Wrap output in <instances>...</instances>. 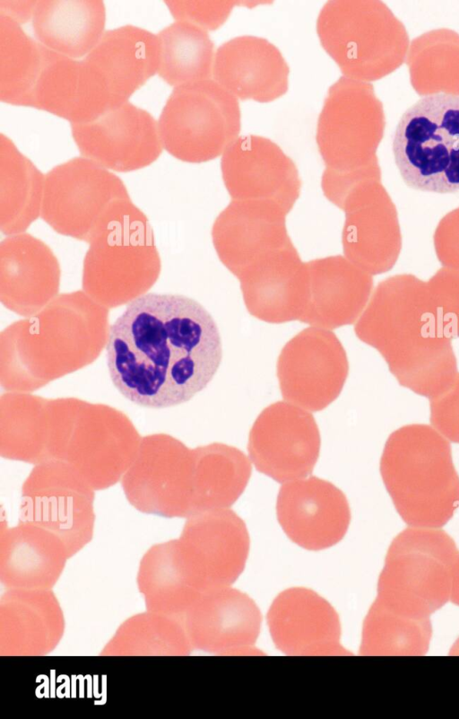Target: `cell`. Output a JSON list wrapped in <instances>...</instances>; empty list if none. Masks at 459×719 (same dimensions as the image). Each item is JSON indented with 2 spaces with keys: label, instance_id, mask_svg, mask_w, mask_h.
<instances>
[{
  "label": "cell",
  "instance_id": "15",
  "mask_svg": "<svg viewBox=\"0 0 459 719\" xmlns=\"http://www.w3.org/2000/svg\"><path fill=\"white\" fill-rule=\"evenodd\" d=\"M261 621L255 601L227 586L204 593L186 613L185 627L191 644L205 652L254 654Z\"/></svg>",
  "mask_w": 459,
  "mask_h": 719
},
{
  "label": "cell",
  "instance_id": "14",
  "mask_svg": "<svg viewBox=\"0 0 459 719\" xmlns=\"http://www.w3.org/2000/svg\"><path fill=\"white\" fill-rule=\"evenodd\" d=\"M267 622L276 647L288 655H347L341 644L339 616L312 590L294 587L272 603Z\"/></svg>",
  "mask_w": 459,
  "mask_h": 719
},
{
  "label": "cell",
  "instance_id": "27",
  "mask_svg": "<svg viewBox=\"0 0 459 719\" xmlns=\"http://www.w3.org/2000/svg\"><path fill=\"white\" fill-rule=\"evenodd\" d=\"M38 1H1L0 14L7 16L19 24L26 22L32 14Z\"/></svg>",
  "mask_w": 459,
  "mask_h": 719
},
{
  "label": "cell",
  "instance_id": "6",
  "mask_svg": "<svg viewBox=\"0 0 459 719\" xmlns=\"http://www.w3.org/2000/svg\"><path fill=\"white\" fill-rule=\"evenodd\" d=\"M348 373L346 351L337 336L313 326L290 339L277 361L283 399L310 412L325 409L338 398Z\"/></svg>",
  "mask_w": 459,
  "mask_h": 719
},
{
  "label": "cell",
  "instance_id": "25",
  "mask_svg": "<svg viewBox=\"0 0 459 719\" xmlns=\"http://www.w3.org/2000/svg\"><path fill=\"white\" fill-rule=\"evenodd\" d=\"M177 21H185L205 31L219 28L228 18L234 2L225 1H166Z\"/></svg>",
  "mask_w": 459,
  "mask_h": 719
},
{
  "label": "cell",
  "instance_id": "9",
  "mask_svg": "<svg viewBox=\"0 0 459 719\" xmlns=\"http://www.w3.org/2000/svg\"><path fill=\"white\" fill-rule=\"evenodd\" d=\"M221 166L231 200L272 202L288 215L299 197L301 180L295 163L265 137L236 138L223 153Z\"/></svg>",
  "mask_w": 459,
  "mask_h": 719
},
{
  "label": "cell",
  "instance_id": "4",
  "mask_svg": "<svg viewBox=\"0 0 459 719\" xmlns=\"http://www.w3.org/2000/svg\"><path fill=\"white\" fill-rule=\"evenodd\" d=\"M459 551L438 528H406L392 541L377 583V597L430 616L450 600Z\"/></svg>",
  "mask_w": 459,
  "mask_h": 719
},
{
  "label": "cell",
  "instance_id": "10",
  "mask_svg": "<svg viewBox=\"0 0 459 719\" xmlns=\"http://www.w3.org/2000/svg\"><path fill=\"white\" fill-rule=\"evenodd\" d=\"M83 157L106 169L127 171L145 167L161 153L158 122L146 110L126 101L97 119L71 124Z\"/></svg>",
  "mask_w": 459,
  "mask_h": 719
},
{
  "label": "cell",
  "instance_id": "29",
  "mask_svg": "<svg viewBox=\"0 0 459 719\" xmlns=\"http://www.w3.org/2000/svg\"><path fill=\"white\" fill-rule=\"evenodd\" d=\"M455 649H456V653H459V641H458V642H457V644L455 645Z\"/></svg>",
  "mask_w": 459,
  "mask_h": 719
},
{
  "label": "cell",
  "instance_id": "7",
  "mask_svg": "<svg viewBox=\"0 0 459 719\" xmlns=\"http://www.w3.org/2000/svg\"><path fill=\"white\" fill-rule=\"evenodd\" d=\"M320 445L314 416L294 404L278 401L266 407L254 422L247 451L258 472L283 484L313 472Z\"/></svg>",
  "mask_w": 459,
  "mask_h": 719
},
{
  "label": "cell",
  "instance_id": "2",
  "mask_svg": "<svg viewBox=\"0 0 459 719\" xmlns=\"http://www.w3.org/2000/svg\"><path fill=\"white\" fill-rule=\"evenodd\" d=\"M380 473L397 513L411 527L441 528L459 507L450 443L429 425H408L393 432Z\"/></svg>",
  "mask_w": 459,
  "mask_h": 719
},
{
  "label": "cell",
  "instance_id": "20",
  "mask_svg": "<svg viewBox=\"0 0 459 719\" xmlns=\"http://www.w3.org/2000/svg\"><path fill=\"white\" fill-rule=\"evenodd\" d=\"M102 1H38L32 14L34 34L40 44L62 56L86 57L104 34Z\"/></svg>",
  "mask_w": 459,
  "mask_h": 719
},
{
  "label": "cell",
  "instance_id": "12",
  "mask_svg": "<svg viewBox=\"0 0 459 719\" xmlns=\"http://www.w3.org/2000/svg\"><path fill=\"white\" fill-rule=\"evenodd\" d=\"M250 539L245 522L232 510H210L187 529L179 549L202 594L230 586L244 570Z\"/></svg>",
  "mask_w": 459,
  "mask_h": 719
},
{
  "label": "cell",
  "instance_id": "3",
  "mask_svg": "<svg viewBox=\"0 0 459 719\" xmlns=\"http://www.w3.org/2000/svg\"><path fill=\"white\" fill-rule=\"evenodd\" d=\"M392 149L408 187L459 191V95L434 92L414 102L398 121Z\"/></svg>",
  "mask_w": 459,
  "mask_h": 719
},
{
  "label": "cell",
  "instance_id": "16",
  "mask_svg": "<svg viewBox=\"0 0 459 719\" xmlns=\"http://www.w3.org/2000/svg\"><path fill=\"white\" fill-rule=\"evenodd\" d=\"M247 311L263 321L299 320L308 297V274L293 243L281 248L238 277Z\"/></svg>",
  "mask_w": 459,
  "mask_h": 719
},
{
  "label": "cell",
  "instance_id": "24",
  "mask_svg": "<svg viewBox=\"0 0 459 719\" xmlns=\"http://www.w3.org/2000/svg\"><path fill=\"white\" fill-rule=\"evenodd\" d=\"M160 41L158 74L178 87L209 80L213 68V47L207 31L191 22L177 21L157 35Z\"/></svg>",
  "mask_w": 459,
  "mask_h": 719
},
{
  "label": "cell",
  "instance_id": "28",
  "mask_svg": "<svg viewBox=\"0 0 459 719\" xmlns=\"http://www.w3.org/2000/svg\"><path fill=\"white\" fill-rule=\"evenodd\" d=\"M450 600L459 606V555L454 568Z\"/></svg>",
  "mask_w": 459,
  "mask_h": 719
},
{
  "label": "cell",
  "instance_id": "5",
  "mask_svg": "<svg viewBox=\"0 0 459 719\" xmlns=\"http://www.w3.org/2000/svg\"><path fill=\"white\" fill-rule=\"evenodd\" d=\"M240 127L236 97L210 79L175 87L158 121L162 146L188 162H207L224 153Z\"/></svg>",
  "mask_w": 459,
  "mask_h": 719
},
{
  "label": "cell",
  "instance_id": "18",
  "mask_svg": "<svg viewBox=\"0 0 459 719\" xmlns=\"http://www.w3.org/2000/svg\"><path fill=\"white\" fill-rule=\"evenodd\" d=\"M290 68L269 40L240 36L221 44L214 57L215 82L241 100L272 101L288 90Z\"/></svg>",
  "mask_w": 459,
  "mask_h": 719
},
{
  "label": "cell",
  "instance_id": "1",
  "mask_svg": "<svg viewBox=\"0 0 459 719\" xmlns=\"http://www.w3.org/2000/svg\"><path fill=\"white\" fill-rule=\"evenodd\" d=\"M107 365L133 403L163 408L185 403L212 381L222 359L219 329L197 301L148 293L131 301L109 328Z\"/></svg>",
  "mask_w": 459,
  "mask_h": 719
},
{
  "label": "cell",
  "instance_id": "13",
  "mask_svg": "<svg viewBox=\"0 0 459 719\" xmlns=\"http://www.w3.org/2000/svg\"><path fill=\"white\" fill-rule=\"evenodd\" d=\"M286 215L272 202L231 200L217 216L212 230L221 263L238 277L270 253L292 243Z\"/></svg>",
  "mask_w": 459,
  "mask_h": 719
},
{
  "label": "cell",
  "instance_id": "11",
  "mask_svg": "<svg viewBox=\"0 0 459 719\" xmlns=\"http://www.w3.org/2000/svg\"><path fill=\"white\" fill-rule=\"evenodd\" d=\"M276 514L288 538L308 550L328 548L340 542L351 519L344 493L315 476L282 484Z\"/></svg>",
  "mask_w": 459,
  "mask_h": 719
},
{
  "label": "cell",
  "instance_id": "26",
  "mask_svg": "<svg viewBox=\"0 0 459 719\" xmlns=\"http://www.w3.org/2000/svg\"><path fill=\"white\" fill-rule=\"evenodd\" d=\"M430 422L450 442L459 443V376L437 396L429 399Z\"/></svg>",
  "mask_w": 459,
  "mask_h": 719
},
{
  "label": "cell",
  "instance_id": "8",
  "mask_svg": "<svg viewBox=\"0 0 459 719\" xmlns=\"http://www.w3.org/2000/svg\"><path fill=\"white\" fill-rule=\"evenodd\" d=\"M368 90L342 76L328 90L318 118L316 143L325 163L321 186L359 180L358 166L368 143Z\"/></svg>",
  "mask_w": 459,
  "mask_h": 719
},
{
  "label": "cell",
  "instance_id": "19",
  "mask_svg": "<svg viewBox=\"0 0 459 719\" xmlns=\"http://www.w3.org/2000/svg\"><path fill=\"white\" fill-rule=\"evenodd\" d=\"M83 58L97 70L117 107L158 73L160 41L144 29L126 25L105 31Z\"/></svg>",
  "mask_w": 459,
  "mask_h": 719
},
{
  "label": "cell",
  "instance_id": "23",
  "mask_svg": "<svg viewBox=\"0 0 459 719\" xmlns=\"http://www.w3.org/2000/svg\"><path fill=\"white\" fill-rule=\"evenodd\" d=\"M50 49L28 36L21 24L0 14V100L30 106Z\"/></svg>",
  "mask_w": 459,
  "mask_h": 719
},
{
  "label": "cell",
  "instance_id": "22",
  "mask_svg": "<svg viewBox=\"0 0 459 719\" xmlns=\"http://www.w3.org/2000/svg\"><path fill=\"white\" fill-rule=\"evenodd\" d=\"M429 616L376 598L363 623L361 655H422L429 646Z\"/></svg>",
  "mask_w": 459,
  "mask_h": 719
},
{
  "label": "cell",
  "instance_id": "21",
  "mask_svg": "<svg viewBox=\"0 0 459 719\" xmlns=\"http://www.w3.org/2000/svg\"><path fill=\"white\" fill-rule=\"evenodd\" d=\"M308 297L300 322L332 330L351 324L361 302L359 276L343 256L306 262Z\"/></svg>",
  "mask_w": 459,
  "mask_h": 719
},
{
  "label": "cell",
  "instance_id": "17",
  "mask_svg": "<svg viewBox=\"0 0 459 719\" xmlns=\"http://www.w3.org/2000/svg\"><path fill=\"white\" fill-rule=\"evenodd\" d=\"M30 107L50 112L71 124L89 123L115 108L105 83L89 62L52 50Z\"/></svg>",
  "mask_w": 459,
  "mask_h": 719
}]
</instances>
